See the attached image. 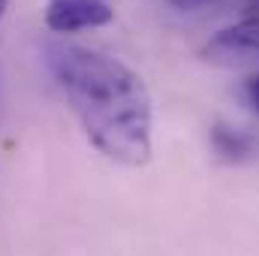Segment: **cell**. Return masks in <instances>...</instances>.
Segmentation results:
<instances>
[{
    "label": "cell",
    "instance_id": "1",
    "mask_svg": "<svg viewBox=\"0 0 259 256\" xmlns=\"http://www.w3.org/2000/svg\"><path fill=\"white\" fill-rule=\"evenodd\" d=\"M46 66L64 91L84 136L115 163L151 160V94L136 69L88 46L52 42Z\"/></svg>",
    "mask_w": 259,
    "mask_h": 256
},
{
    "label": "cell",
    "instance_id": "2",
    "mask_svg": "<svg viewBox=\"0 0 259 256\" xmlns=\"http://www.w3.org/2000/svg\"><path fill=\"white\" fill-rule=\"evenodd\" d=\"M115 18L109 0H49L46 24L55 33H75L88 27H103Z\"/></svg>",
    "mask_w": 259,
    "mask_h": 256
},
{
    "label": "cell",
    "instance_id": "3",
    "mask_svg": "<svg viewBox=\"0 0 259 256\" xmlns=\"http://www.w3.org/2000/svg\"><path fill=\"white\" fill-rule=\"evenodd\" d=\"M208 55L223 58H259V15H247L223 30H217L208 42Z\"/></svg>",
    "mask_w": 259,
    "mask_h": 256
},
{
    "label": "cell",
    "instance_id": "4",
    "mask_svg": "<svg viewBox=\"0 0 259 256\" xmlns=\"http://www.w3.org/2000/svg\"><path fill=\"white\" fill-rule=\"evenodd\" d=\"M211 145L229 163H238V160H247V157L256 154V139L244 130L229 127V124H214L211 127Z\"/></svg>",
    "mask_w": 259,
    "mask_h": 256
},
{
    "label": "cell",
    "instance_id": "5",
    "mask_svg": "<svg viewBox=\"0 0 259 256\" xmlns=\"http://www.w3.org/2000/svg\"><path fill=\"white\" fill-rule=\"evenodd\" d=\"M244 94H247V103H250V106L259 112V75L247 78V84H244Z\"/></svg>",
    "mask_w": 259,
    "mask_h": 256
},
{
    "label": "cell",
    "instance_id": "6",
    "mask_svg": "<svg viewBox=\"0 0 259 256\" xmlns=\"http://www.w3.org/2000/svg\"><path fill=\"white\" fill-rule=\"evenodd\" d=\"M178 9H184V12H193V9H202V6H208V3H217V0H172Z\"/></svg>",
    "mask_w": 259,
    "mask_h": 256
},
{
    "label": "cell",
    "instance_id": "7",
    "mask_svg": "<svg viewBox=\"0 0 259 256\" xmlns=\"http://www.w3.org/2000/svg\"><path fill=\"white\" fill-rule=\"evenodd\" d=\"M244 9H247L250 15H259V0H244Z\"/></svg>",
    "mask_w": 259,
    "mask_h": 256
},
{
    "label": "cell",
    "instance_id": "8",
    "mask_svg": "<svg viewBox=\"0 0 259 256\" xmlns=\"http://www.w3.org/2000/svg\"><path fill=\"white\" fill-rule=\"evenodd\" d=\"M6 6H9V0H0V21H3V15H6Z\"/></svg>",
    "mask_w": 259,
    "mask_h": 256
}]
</instances>
